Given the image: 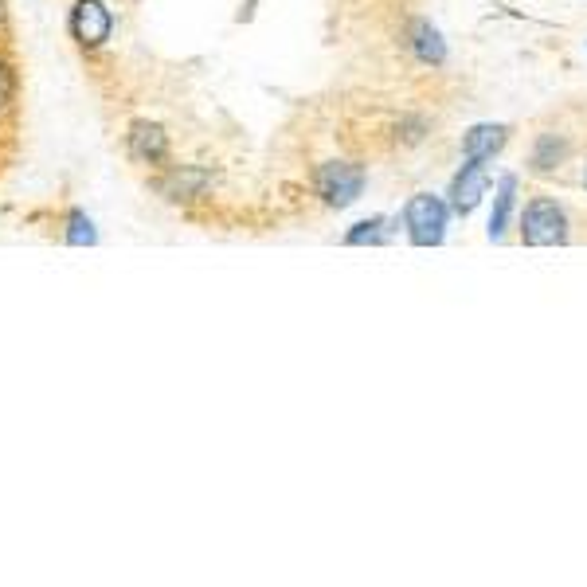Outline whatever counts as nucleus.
Returning <instances> with one entry per match:
<instances>
[{
  "label": "nucleus",
  "mask_w": 587,
  "mask_h": 587,
  "mask_svg": "<svg viewBox=\"0 0 587 587\" xmlns=\"http://www.w3.org/2000/svg\"><path fill=\"white\" fill-rule=\"evenodd\" d=\"M584 184H587V173H584Z\"/></svg>",
  "instance_id": "nucleus-15"
},
{
  "label": "nucleus",
  "mask_w": 587,
  "mask_h": 587,
  "mask_svg": "<svg viewBox=\"0 0 587 587\" xmlns=\"http://www.w3.org/2000/svg\"><path fill=\"white\" fill-rule=\"evenodd\" d=\"M513 192H517V181H513V177H501L494 216H490V239H501V235H505V227H509V212H513Z\"/></svg>",
  "instance_id": "nucleus-9"
},
{
  "label": "nucleus",
  "mask_w": 587,
  "mask_h": 587,
  "mask_svg": "<svg viewBox=\"0 0 587 587\" xmlns=\"http://www.w3.org/2000/svg\"><path fill=\"white\" fill-rule=\"evenodd\" d=\"M404 224H407V235H411L415 247H439L443 235H447V204H443L439 196L419 192V196L407 200Z\"/></svg>",
  "instance_id": "nucleus-1"
},
{
  "label": "nucleus",
  "mask_w": 587,
  "mask_h": 587,
  "mask_svg": "<svg viewBox=\"0 0 587 587\" xmlns=\"http://www.w3.org/2000/svg\"><path fill=\"white\" fill-rule=\"evenodd\" d=\"M501 145H505V126H474L462 137V157L466 161H490Z\"/></svg>",
  "instance_id": "nucleus-8"
},
{
  "label": "nucleus",
  "mask_w": 587,
  "mask_h": 587,
  "mask_svg": "<svg viewBox=\"0 0 587 587\" xmlns=\"http://www.w3.org/2000/svg\"><path fill=\"white\" fill-rule=\"evenodd\" d=\"M380 239H384V220H364V224H357L345 235V243H353V247H361V243H380Z\"/></svg>",
  "instance_id": "nucleus-12"
},
{
  "label": "nucleus",
  "mask_w": 587,
  "mask_h": 587,
  "mask_svg": "<svg viewBox=\"0 0 587 587\" xmlns=\"http://www.w3.org/2000/svg\"><path fill=\"white\" fill-rule=\"evenodd\" d=\"M4 16H8V8H4V0H0V28H4Z\"/></svg>",
  "instance_id": "nucleus-14"
},
{
  "label": "nucleus",
  "mask_w": 587,
  "mask_h": 587,
  "mask_svg": "<svg viewBox=\"0 0 587 587\" xmlns=\"http://www.w3.org/2000/svg\"><path fill=\"white\" fill-rule=\"evenodd\" d=\"M521 239H525L529 247H556V243H564V239H568V220H564V212H560L552 200L537 196V200L521 212Z\"/></svg>",
  "instance_id": "nucleus-2"
},
{
  "label": "nucleus",
  "mask_w": 587,
  "mask_h": 587,
  "mask_svg": "<svg viewBox=\"0 0 587 587\" xmlns=\"http://www.w3.org/2000/svg\"><path fill=\"white\" fill-rule=\"evenodd\" d=\"M63 239L67 243H94V227H91V220L83 216V212H67V231H63Z\"/></svg>",
  "instance_id": "nucleus-11"
},
{
  "label": "nucleus",
  "mask_w": 587,
  "mask_h": 587,
  "mask_svg": "<svg viewBox=\"0 0 587 587\" xmlns=\"http://www.w3.org/2000/svg\"><path fill=\"white\" fill-rule=\"evenodd\" d=\"M364 188V169L349 161H329L317 169V192L325 196V204L333 208H349Z\"/></svg>",
  "instance_id": "nucleus-4"
},
{
  "label": "nucleus",
  "mask_w": 587,
  "mask_h": 587,
  "mask_svg": "<svg viewBox=\"0 0 587 587\" xmlns=\"http://www.w3.org/2000/svg\"><path fill=\"white\" fill-rule=\"evenodd\" d=\"M560 157H564V145H556L552 137H541V149H537V157H533V165H537L541 173H548V169H552V165H556Z\"/></svg>",
  "instance_id": "nucleus-13"
},
{
  "label": "nucleus",
  "mask_w": 587,
  "mask_h": 587,
  "mask_svg": "<svg viewBox=\"0 0 587 587\" xmlns=\"http://www.w3.org/2000/svg\"><path fill=\"white\" fill-rule=\"evenodd\" d=\"M486 184H490V177H486V161H466L462 173H458L451 184L454 212H458V216H470V212L478 208V200L486 196Z\"/></svg>",
  "instance_id": "nucleus-5"
},
{
  "label": "nucleus",
  "mask_w": 587,
  "mask_h": 587,
  "mask_svg": "<svg viewBox=\"0 0 587 587\" xmlns=\"http://www.w3.org/2000/svg\"><path fill=\"white\" fill-rule=\"evenodd\" d=\"M67 28H71V40L83 51H98L114 32V12L102 0H75Z\"/></svg>",
  "instance_id": "nucleus-3"
},
{
  "label": "nucleus",
  "mask_w": 587,
  "mask_h": 587,
  "mask_svg": "<svg viewBox=\"0 0 587 587\" xmlns=\"http://www.w3.org/2000/svg\"><path fill=\"white\" fill-rule=\"evenodd\" d=\"M415 51L423 63H443L447 47H443V36L431 28V24H415Z\"/></svg>",
  "instance_id": "nucleus-10"
},
{
  "label": "nucleus",
  "mask_w": 587,
  "mask_h": 587,
  "mask_svg": "<svg viewBox=\"0 0 587 587\" xmlns=\"http://www.w3.org/2000/svg\"><path fill=\"white\" fill-rule=\"evenodd\" d=\"M126 141H130V157L145 161V165H157L169 153V134L161 126H153V122H134Z\"/></svg>",
  "instance_id": "nucleus-6"
},
{
  "label": "nucleus",
  "mask_w": 587,
  "mask_h": 587,
  "mask_svg": "<svg viewBox=\"0 0 587 587\" xmlns=\"http://www.w3.org/2000/svg\"><path fill=\"white\" fill-rule=\"evenodd\" d=\"M16 102H20V67L12 47L0 44V122H16Z\"/></svg>",
  "instance_id": "nucleus-7"
}]
</instances>
